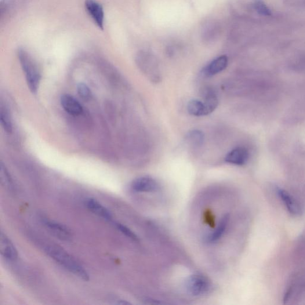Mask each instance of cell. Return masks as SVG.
Returning a JSON list of instances; mask_svg holds the SVG:
<instances>
[{
  "mask_svg": "<svg viewBox=\"0 0 305 305\" xmlns=\"http://www.w3.org/2000/svg\"><path fill=\"white\" fill-rule=\"evenodd\" d=\"M39 244L43 252L61 266L83 280H89L90 275L84 267L60 246L45 242H40Z\"/></svg>",
  "mask_w": 305,
  "mask_h": 305,
  "instance_id": "1",
  "label": "cell"
},
{
  "mask_svg": "<svg viewBox=\"0 0 305 305\" xmlns=\"http://www.w3.org/2000/svg\"><path fill=\"white\" fill-rule=\"evenodd\" d=\"M17 54L29 89L32 93H37L41 79L37 65L26 50L20 49Z\"/></svg>",
  "mask_w": 305,
  "mask_h": 305,
  "instance_id": "2",
  "label": "cell"
},
{
  "mask_svg": "<svg viewBox=\"0 0 305 305\" xmlns=\"http://www.w3.org/2000/svg\"><path fill=\"white\" fill-rule=\"evenodd\" d=\"M185 288L189 295L199 296L208 293L210 285L208 279L200 274H192L185 281Z\"/></svg>",
  "mask_w": 305,
  "mask_h": 305,
  "instance_id": "3",
  "label": "cell"
},
{
  "mask_svg": "<svg viewBox=\"0 0 305 305\" xmlns=\"http://www.w3.org/2000/svg\"><path fill=\"white\" fill-rule=\"evenodd\" d=\"M43 225L51 233L62 241H69L72 238V232L70 228L56 221L43 220Z\"/></svg>",
  "mask_w": 305,
  "mask_h": 305,
  "instance_id": "4",
  "label": "cell"
},
{
  "mask_svg": "<svg viewBox=\"0 0 305 305\" xmlns=\"http://www.w3.org/2000/svg\"><path fill=\"white\" fill-rule=\"evenodd\" d=\"M85 6L87 12L97 27L101 30H103L104 12L102 6L96 0H86Z\"/></svg>",
  "mask_w": 305,
  "mask_h": 305,
  "instance_id": "5",
  "label": "cell"
},
{
  "mask_svg": "<svg viewBox=\"0 0 305 305\" xmlns=\"http://www.w3.org/2000/svg\"><path fill=\"white\" fill-rule=\"evenodd\" d=\"M132 189L139 192H155L159 190V184L150 177L137 178L132 184Z\"/></svg>",
  "mask_w": 305,
  "mask_h": 305,
  "instance_id": "6",
  "label": "cell"
},
{
  "mask_svg": "<svg viewBox=\"0 0 305 305\" xmlns=\"http://www.w3.org/2000/svg\"><path fill=\"white\" fill-rule=\"evenodd\" d=\"M0 252L3 257L9 260H15L18 257V252L15 246L2 231L0 234Z\"/></svg>",
  "mask_w": 305,
  "mask_h": 305,
  "instance_id": "7",
  "label": "cell"
},
{
  "mask_svg": "<svg viewBox=\"0 0 305 305\" xmlns=\"http://www.w3.org/2000/svg\"><path fill=\"white\" fill-rule=\"evenodd\" d=\"M60 103L63 110L71 115L79 116L83 112L81 105L74 97L69 95V94H64L61 96Z\"/></svg>",
  "mask_w": 305,
  "mask_h": 305,
  "instance_id": "8",
  "label": "cell"
},
{
  "mask_svg": "<svg viewBox=\"0 0 305 305\" xmlns=\"http://www.w3.org/2000/svg\"><path fill=\"white\" fill-rule=\"evenodd\" d=\"M249 159L248 151L244 147H237L229 152L227 155L226 161L235 165H243Z\"/></svg>",
  "mask_w": 305,
  "mask_h": 305,
  "instance_id": "9",
  "label": "cell"
},
{
  "mask_svg": "<svg viewBox=\"0 0 305 305\" xmlns=\"http://www.w3.org/2000/svg\"><path fill=\"white\" fill-rule=\"evenodd\" d=\"M85 205L95 215L103 217L106 220L112 219V214L110 210L95 199L87 198L85 201Z\"/></svg>",
  "mask_w": 305,
  "mask_h": 305,
  "instance_id": "10",
  "label": "cell"
},
{
  "mask_svg": "<svg viewBox=\"0 0 305 305\" xmlns=\"http://www.w3.org/2000/svg\"><path fill=\"white\" fill-rule=\"evenodd\" d=\"M228 61L226 56L216 58L203 69V74L206 76H212L220 73L227 67Z\"/></svg>",
  "mask_w": 305,
  "mask_h": 305,
  "instance_id": "11",
  "label": "cell"
},
{
  "mask_svg": "<svg viewBox=\"0 0 305 305\" xmlns=\"http://www.w3.org/2000/svg\"><path fill=\"white\" fill-rule=\"evenodd\" d=\"M277 192L289 212L293 215H299L300 212L299 206L292 196L288 191L280 188H277Z\"/></svg>",
  "mask_w": 305,
  "mask_h": 305,
  "instance_id": "12",
  "label": "cell"
},
{
  "mask_svg": "<svg viewBox=\"0 0 305 305\" xmlns=\"http://www.w3.org/2000/svg\"><path fill=\"white\" fill-rule=\"evenodd\" d=\"M203 104L205 105L206 114L208 115L216 110L219 105V99L213 90L208 89L203 93Z\"/></svg>",
  "mask_w": 305,
  "mask_h": 305,
  "instance_id": "13",
  "label": "cell"
},
{
  "mask_svg": "<svg viewBox=\"0 0 305 305\" xmlns=\"http://www.w3.org/2000/svg\"><path fill=\"white\" fill-rule=\"evenodd\" d=\"M229 220L228 215H225L222 219H221L219 226L216 228V230L209 234L206 239V242L211 243L215 242L221 238L223 235L225 231H226L227 228Z\"/></svg>",
  "mask_w": 305,
  "mask_h": 305,
  "instance_id": "14",
  "label": "cell"
},
{
  "mask_svg": "<svg viewBox=\"0 0 305 305\" xmlns=\"http://www.w3.org/2000/svg\"><path fill=\"white\" fill-rule=\"evenodd\" d=\"M187 110L188 113L195 116H206V111L203 101L192 100L188 104Z\"/></svg>",
  "mask_w": 305,
  "mask_h": 305,
  "instance_id": "15",
  "label": "cell"
},
{
  "mask_svg": "<svg viewBox=\"0 0 305 305\" xmlns=\"http://www.w3.org/2000/svg\"><path fill=\"white\" fill-rule=\"evenodd\" d=\"M186 139L188 143L191 146H201L204 141V134L201 130H192L188 134Z\"/></svg>",
  "mask_w": 305,
  "mask_h": 305,
  "instance_id": "16",
  "label": "cell"
},
{
  "mask_svg": "<svg viewBox=\"0 0 305 305\" xmlns=\"http://www.w3.org/2000/svg\"><path fill=\"white\" fill-rule=\"evenodd\" d=\"M0 121H1L3 128L7 133L12 132L13 126L12 120H11L9 111L3 107L0 110Z\"/></svg>",
  "mask_w": 305,
  "mask_h": 305,
  "instance_id": "17",
  "label": "cell"
},
{
  "mask_svg": "<svg viewBox=\"0 0 305 305\" xmlns=\"http://www.w3.org/2000/svg\"><path fill=\"white\" fill-rule=\"evenodd\" d=\"M77 92L78 95L83 100L85 101H89L92 97V92L85 83H80L77 86Z\"/></svg>",
  "mask_w": 305,
  "mask_h": 305,
  "instance_id": "18",
  "label": "cell"
},
{
  "mask_svg": "<svg viewBox=\"0 0 305 305\" xmlns=\"http://www.w3.org/2000/svg\"><path fill=\"white\" fill-rule=\"evenodd\" d=\"M116 226L117 227L118 230L121 231L122 233L125 235L126 237L133 239L134 241H139V238H138L137 235L128 227L119 223H116Z\"/></svg>",
  "mask_w": 305,
  "mask_h": 305,
  "instance_id": "19",
  "label": "cell"
},
{
  "mask_svg": "<svg viewBox=\"0 0 305 305\" xmlns=\"http://www.w3.org/2000/svg\"><path fill=\"white\" fill-rule=\"evenodd\" d=\"M1 179L2 182L5 184V186L8 187L9 188H12L13 187V183L12 179L8 172L7 171L6 169L2 165H1Z\"/></svg>",
  "mask_w": 305,
  "mask_h": 305,
  "instance_id": "20",
  "label": "cell"
}]
</instances>
